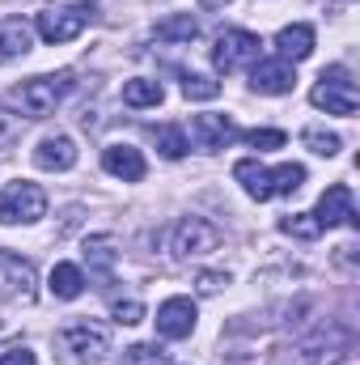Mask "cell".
<instances>
[{
    "mask_svg": "<svg viewBox=\"0 0 360 365\" xmlns=\"http://www.w3.org/2000/svg\"><path fill=\"white\" fill-rule=\"evenodd\" d=\"M348 349H352V331L344 323H322L292 349L288 365H339L348 357Z\"/></svg>",
    "mask_w": 360,
    "mask_h": 365,
    "instance_id": "1",
    "label": "cell"
},
{
    "mask_svg": "<svg viewBox=\"0 0 360 365\" xmlns=\"http://www.w3.org/2000/svg\"><path fill=\"white\" fill-rule=\"evenodd\" d=\"M309 102L318 110H327V115H356V106H360L356 81L348 77V68L331 64V68H322V77H318V86L309 93Z\"/></svg>",
    "mask_w": 360,
    "mask_h": 365,
    "instance_id": "2",
    "label": "cell"
},
{
    "mask_svg": "<svg viewBox=\"0 0 360 365\" xmlns=\"http://www.w3.org/2000/svg\"><path fill=\"white\" fill-rule=\"evenodd\" d=\"M73 90V77L68 73H55V77H30V81H21L13 98L21 102V110L30 115V119H43V115H51L60 102H64V93Z\"/></svg>",
    "mask_w": 360,
    "mask_h": 365,
    "instance_id": "3",
    "label": "cell"
},
{
    "mask_svg": "<svg viewBox=\"0 0 360 365\" xmlns=\"http://www.w3.org/2000/svg\"><path fill=\"white\" fill-rule=\"evenodd\" d=\"M55 349H60L64 357L81 361V365H97L110 353V336H106V327H97V323H73V327H64V331L55 336Z\"/></svg>",
    "mask_w": 360,
    "mask_h": 365,
    "instance_id": "4",
    "label": "cell"
},
{
    "mask_svg": "<svg viewBox=\"0 0 360 365\" xmlns=\"http://www.w3.org/2000/svg\"><path fill=\"white\" fill-rule=\"evenodd\" d=\"M47 212V195L38 182H9L0 191V225H30Z\"/></svg>",
    "mask_w": 360,
    "mask_h": 365,
    "instance_id": "5",
    "label": "cell"
},
{
    "mask_svg": "<svg viewBox=\"0 0 360 365\" xmlns=\"http://www.w3.org/2000/svg\"><path fill=\"white\" fill-rule=\"evenodd\" d=\"M259 34H250V30H225L221 38H216V47H212V64H216V73H238V68H250L255 60H259Z\"/></svg>",
    "mask_w": 360,
    "mask_h": 365,
    "instance_id": "6",
    "label": "cell"
},
{
    "mask_svg": "<svg viewBox=\"0 0 360 365\" xmlns=\"http://www.w3.org/2000/svg\"><path fill=\"white\" fill-rule=\"evenodd\" d=\"M93 17V4H68V9H43L38 13V34L47 43H73L85 21Z\"/></svg>",
    "mask_w": 360,
    "mask_h": 365,
    "instance_id": "7",
    "label": "cell"
},
{
    "mask_svg": "<svg viewBox=\"0 0 360 365\" xmlns=\"http://www.w3.org/2000/svg\"><path fill=\"white\" fill-rule=\"evenodd\" d=\"M221 247V230L203 217H182L174 225V259H195Z\"/></svg>",
    "mask_w": 360,
    "mask_h": 365,
    "instance_id": "8",
    "label": "cell"
},
{
    "mask_svg": "<svg viewBox=\"0 0 360 365\" xmlns=\"http://www.w3.org/2000/svg\"><path fill=\"white\" fill-rule=\"evenodd\" d=\"M314 221L322 230H335V225H360L356 217V204H352V187L348 182H331L322 195H318V208H314Z\"/></svg>",
    "mask_w": 360,
    "mask_h": 365,
    "instance_id": "9",
    "label": "cell"
},
{
    "mask_svg": "<svg viewBox=\"0 0 360 365\" xmlns=\"http://www.w3.org/2000/svg\"><path fill=\"white\" fill-rule=\"evenodd\" d=\"M195 331V302L191 297H170L157 306V336L162 340H186Z\"/></svg>",
    "mask_w": 360,
    "mask_h": 365,
    "instance_id": "10",
    "label": "cell"
},
{
    "mask_svg": "<svg viewBox=\"0 0 360 365\" xmlns=\"http://www.w3.org/2000/svg\"><path fill=\"white\" fill-rule=\"evenodd\" d=\"M297 86V73L288 60H255L250 64V90L255 93H288Z\"/></svg>",
    "mask_w": 360,
    "mask_h": 365,
    "instance_id": "11",
    "label": "cell"
},
{
    "mask_svg": "<svg viewBox=\"0 0 360 365\" xmlns=\"http://www.w3.org/2000/svg\"><path fill=\"white\" fill-rule=\"evenodd\" d=\"M238 136V128H233V119L229 115H195L191 119V140L199 145V149H225L229 140Z\"/></svg>",
    "mask_w": 360,
    "mask_h": 365,
    "instance_id": "12",
    "label": "cell"
},
{
    "mask_svg": "<svg viewBox=\"0 0 360 365\" xmlns=\"http://www.w3.org/2000/svg\"><path fill=\"white\" fill-rule=\"evenodd\" d=\"M38 170H73L77 166V140L73 136H43L34 149Z\"/></svg>",
    "mask_w": 360,
    "mask_h": 365,
    "instance_id": "13",
    "label": "cell"
},
{
    "mask_svg": "<svg viewBox=\"0 0 360 365\" xmlns=\"http://www.w3.org/2000/svg\"><path fill=\"white\" fill-rule=\"evenodd\" d=\"M102 166H106V175H115V179H123V182L144 179V158H140V149H132V145H110V149L102 153Z\"/></svg>",
    "mask_w": 360,
    "mask_h": 365,
    "instance_id": "14",
    "label": "cell"
},
{
    "mask_svg": "<svg viewBox=\"0 0 360 365\" xmlns=\"http://www.w3.org/2000/svg\"><path fill=\"white\" fill-rule=\"evenodd\" d=\"M275 51H280V60H288V64L305 60V56L314 51V26H309V21H292V26H284V30L275 34Z\"/></svg>",
    "mask_w": 360,
    "mask_h": 365,
    "instance_id": "15",
    "label": "cell"
},
{
    "mask_svg": "<svg viewBox=\"0 0 360 365\" xmlns=\"http://www.w3.org/2000/svg\"><path fill=\"white\" fill-rule=\"evenodd\" d=\"M30 43H34V34H30V26H26L21 17H9V21H0V64H9V60H21V56L30 51Z\"/></svg>",
    "mask_w": 360,
    "mask_h": 365,
    "instance_id": "16",
    "label": "cell"
},
{
    "mask_svg": "<svg viewBox=\"0 0 360 365\" xmlns=\"http://www.w3.org/2000/svg\"><path fill=\"white\" fill-rule=\"evenodd\" d=\"M115 259H119V238H115V234H93L90 242H85V264H90V272H97L102 280H110Z\"/></svg>",
    "mask_w": 360,
    "mask_h": 365,
    "instance_id": "17",
    "label": "cell"
},
{
    "mask_svg": "<svg viewBox=\"0 0 360 365\" xmlns=\"http://www.w3.org/2000/svg\"><path fill=\"white\" fill-rule=\"evenodd\" d=\"M233 179L242 182V191L250 195V200H271V182H268V170L255 162V158H242L238 166H233Z\"/></svg>",
    "mask_w": 360,
    "mask_h": 365,
    "instance_id": "18",
    "label": "cell"
},
{
    "mask_svg": "<svg viewBox=\"0 0 360 365\" xmlns=\"http://www.w3.org/2000/svg\"><path fill=\"white\" fill-rule=\"evenodd\" d=\"M51 293L60 297V302H73V297H81L85 293V276L77 264H55L51 268Z\"/></svg>",
    "mask_w": 360,
    "mask_h": 365,
    "instance_id": "19",
    "label": "cell"
},
{
    "mask_svg": "<svg viewBox=\"0 0 360 365\" xmlns=\"http://www.w3.org/2000/svg\"><path fill=\"white\" fill-rule=\"evenodd\" d=\"M195 34H199V21L191 13H170V17L157 21V38L162 43H191Z\"/></svg>",
    "mask_w": 360,
    "mask_h": 365,
    "instance_id": "20",
    "label": "cell"
},
{
    "mask_svg": "<svg viewBox=\"0 0 360 365\" xmlns=\"http://www.w3.org/2000/svg\"><path fill=\"white\" fill-rule=\"evenodd\" d=\"M0 268H9V289H13V297L34 302V268H30V264H21V259H13V255H0Z\"/></svg>",
    "mask_w": 360,
    "mask_h": 365,
    "instance_id": "21",
    "label": "cell"
},
{
    "mask_svg": "<svg viewBox=\"0 0 360 365\" xmlns=\"http://www.w3.org/2000/svg\"><path fill=\"white\" fill-rule=\"evenodd\" d=\"M162 98H166L162 81H144V77H136V81L123 86V102L136 106V110H144V106H162Z\"/></svg>",
    "mask_w": 360,
    "mask_h": 365,
    "instance_id": "22",
    "label": "cell"
},
{
    "mask_svg": "<svg viewBox=\"0 0 360 365\" xmlns=\"http://www.w3.org/2000/svg\"><path fill=\"white\" fill-rule=\"evenodd\" d=\"M268 182H271V195H292V191H301V182H305V166L284 162V166L268 170Z\"/></svg>",
    "mask_w": 360,
    "mask_h": 365,
    "instance_id": "23",
    "label": "cell"
},
{
    "mask_svg": "<svg viewBox=\"0 0 360 365\" xmlns=\"http://www.w3.org/2000/svg\"><path fill=\"white\" fill-rule=\"evenodd\" d=\"M153 136H157V149H162V158H170V162H179L182 153H186V136H182V128H174V123H166V128H157Z\"/></svg>",
    "mask_w": 360,
    "mask_h": 365,
    "instance_id": "24",
    "label": "cell"
},
{
    "mask_svg": "<svg viewBox=\"0 0 360 365\" xmlns=\"http://www.w3.org/2000/svg\"><path fill=\"white\" fill-rule=\"evenodd\" d=\"M182 93H186V98H195V102H212V98L221 93V81L199 77V73H182Z\"/></svg>",
    "mask_w": 360,
    "mask_h": 365,
    "instance_id": "25",
    "label": "cell"
},
{
    "mask_svg": "<svg viewBox=\"0 0 360 365\" xmlns=\"http://www.w3.org/2000/svg\"><path fill=\"white\" fill-rule=\"evenodd\" d=\"M280 230L292 234V238H318L322 225L314 221V212H292V217H280Z\"/></svg>",
    "mask_w": 360,
    "mask_h": 365,
    "instance_id": "26",
    "label": "cell"
},
{
    "mask_svg": "<svg viewBox=\"0 0 360 365\" xmlns=\"http://www.w3.org/2000/svg\"><path fill=\"white\" fill-rule=\"evenodd\" d=\"M119 365H166V353L157 344H132V349H123Z\"/></svg>",
    "mask_w": 360,
    "mask_h": 365,
    "instance_id": "27",
    "label": "cell"
},
{
    "mask_svg": "<svg viewBox=\"0 0 360 365\" xmlns=\"http://www.w3.org/2000/svg\"><path fill=\"white\" fill-rule=\"evenodd\" d=\"M305 145H309L318 158H335V153L344 149V140H339L335 132H322V128H309V132H305Z\"/></svg>",
    "mask_w": 360,
    "mask_h": 365,
    "instance_id": "28",
    "label": "cell"
},
{
    "mask_svg": "<svg viewBox=\"0 0 360 365\" xmlns=\"http://www.w3.org/2000/svg\"><path fill=\"white\" fill-rule=\"evenodd\" d=\"M246 140H250L259 153H268V149H284V132H275V128H255V132H246Z\"/></svg>",
    "mask_w": 360,
    "mask_h": 365,
    "instance_id": "29",
    "label": "cell"
},
{
    "mask_svg": "<svg viewBox=\"0 0 360 365\" xmlns=\"http://www.w3.org/2000/svg\"><path fill=\"white\" fill-rule=\"evenodd\" d=\"M17 136H21V119L9 115V110H0V149H9Z\"/></svg>",
    "mask_w": 360,
    "mask_h": 365,
    "instance_id": "30",
    "label": "cell"
},
{
    "mask_svg": "<svg viewBox=\"0 0 360 365\" xmlns=\"http://www.w3.org/2000/svg\"><path fill=\"white\" fill-rule=\"evenodd\" d=\"M140 319H144V306H140V302H115V323H127V327H132V323H140Z\"/></svg>",
    "mask_w": 360,
    "mask_h": 365,
    "instance_id": "31",
    "label": "cell"
},
{
    "mask_svg": "<svg viewBox=\"0 0 360 365\" xmlns=\"http://www.w3.org/2000/svg\"><path fill=\"white\" fill-rule=\"evenodd\" d=\"M0 365H38V361H34L30 349H4L0 353Z\"/></svg>",
    "mask_w": 360,
    "mask_h": 365,
    "instance_id": "32",
    "label": "cell"
},
{
    "mask_svg": "<svg viewBox=\"0 0 360 365\" xmlns=\"http://www.w3.org/2000/svg\"><path fill=\"white\" fill-rule=\"evenodd\" d=\"M221 284H229L225 272H203L199 276V293H221Z\"/></svg>",
    "mask_w": 360,
    "mask_h": 365,
    "instance_id": "33",
    "label": "cell"
},
{
    "mask_svg": "<svg viewBox=\"0 0 360 365\" xmlns=\"http://www.w3.org/2000/svg\"><path fill=\"white\" fill-rule=\"evenodd\" d=\"M199 4H203V9H225L229 0H199Z\"/></svg>",
    "mask_w": 360,
    "mask_h": 365,
    "instance_id": "34",
    "label": "cell"
}]
</instances>
